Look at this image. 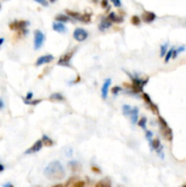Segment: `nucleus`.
<instances>
[{"label": "nucleus", "instance_id": "obj_3", "mask_svg": "<svg viewBox=\"0 0 186 187\" xmlns=\"http://www.w3.org/2000/svg\"><path fill=\"white\" fill-rule=\"evenodd\" d=\"M158 122L162 137L166 140L172 141L173 139V133H172V130L169 127L167 122L161 115H158Z\"/></svg>", "mask_w": 186, "mask_h": 187}, {"label": "nucleus", "instance_id": "obj_20", "mask_svg": "<svg viewBox=\"0 0 186 187\" xmlns=\"http://www.w3.org/2000/svg\"><path fill=\"white\" fill-rule=\"evenodd\" d=\"M68 166L72 172H78L80 169V164L77 161H71L68 162Z\"/></svg>", "mask_w": 186, "mask_h": 187}, {"label": "nucleus", "instance_id": "obj_18", "mask_svg": "<svg viewBox=\"0 0 186 187\" xmlns=\"http://www.w3.org/2000/svg\"><path fill=\"white\" fill-rule=\"evenodd\" d=\"M42 142H43V145H45L46 147H50V146H53V144H54V141L51 140L47 135L46 134H43L42 135Z\"/></svg>", "mask_w": 186, "mask_h": 187}, {"label": "nucleus", "instance_id": "obj_48", "mask_svg": "<svg viewBox=\"0 0 186 187\" xmlns=\"http://www.w3.org/2000/svg\"><path fill=\"white\" fill-rule=\"evenodd\" d=\"M4 41H5V39H4L3 37H1V38H0V46L4 43Z\"/></svg>", "mask_w": 186, "mask_h": 187}, {"label": "nucleus", "instance_id": "obj_41", "mask_svg": "<svg viewBox=\"0 0 186 187\" xmlns=\"http://www.w3.org/2000/svg\"><path fill=\"white\" fill-rule=\"evenodd\" d=\"M32 97H33V93L32 92H28L27 96H26V99H24V100H26V101H31Z\"/></svg>", "mask_w": 186, "mask_h": 187}, {"label": "nucleus", "instance_id": "obj_28", "mask_svg": "<svg viewBox=\"0 0 186 187\" xmlns=\"http://www.w3.org/2000/svg\"><path fill=\"white\" fill-rule=\"evenodd\" d=\"M173 49H174V47H172L170 50H168L167 51V53H166V55H165V58H164V62H165V63H168V62L170 61V59L172 58Z\"/></svg>", "mask_w": 186, "mask_h": 187}, {"label": "nucleus", "instance_id": "obj_2", "mask_svg": "<svg viewBox=\"0 0 186 187\" xmlns=\"http://www.w3.org/2000/svg\"><path fill=\"white\" fill-rule=\"evenodd\" d=\"M125 73L130 77V79L131 80V84H129L127 82L124 83V86H127L128 89H130V91L133 92V93H139V92H142L143 91V87L146 85V83L148 82V78H146L145 80L144 79H140L139 78L137 75L133 76V75L130 74L128 71L125 70Z\"/></svg>", "mask_w": 186, "mask_h": 187}, {"label": "nucleus", "instance_id": "obj_36", "mask_svg": "<svg viewBox=\"0 0 186 187\" xmlns=\"http://www.w3.org/2000/svg\"><path fill=\"white\" fill-rule=\"evenodd\" d=\"M145 136H146V138H147V140L150 141L151 140V138H152V136H153V133L151 132L150 131H145Z\"/></svg>", "mask_w": 186, "mask_h": 187}, {"label": "nucleus", "instance_id": "obj_22", "mask_svg": "<svg viewBox=\"0 0 186 187\" xmlns=\"http://www.w3.org/2000/svg\"><path fill=\"white\" fill-rule=\"evenodd\" d=\"M79 21L83 22V23H90V20H91V14L90 13H85L83 15L80 16V18L79 19Z\"/></svg>", "mask_w": 186, "mask_h": 187}, {"label": "nucleus", "instance_id": "obj_32", "mask_svg": "<svg viewBox=\"0 0 186 187\" xmlns=\"http://www.w3.org/2000/svg\"><path fill=\"white\" fill-rule=\"evenodd\" d=\"M41 102H42L41 100H35V101H26V100H24V103L28 104V105H37Z\"/></svg>", "mask_w": 186, "mask_h": 187}, {"label": "nucleus", "instance_id": "obj_17", "mask_svg": "<svg viewBox=\"0 0 186 187\" xmlns=\"http://www.w3.org/2000/svg\"><path fill=\"white\" fill-rule=\"evenodd\" d=\"M161 146V140L158 138H155V139H153V140H151L150 141V148L151 151H153V150H158L160 147Z\"/></svg>", "mask_w": 186, "mask_h": 187}, {"label": "nucleus", "instance_id": "obj_33", "mask_svg": "<svg viewBox=\"0 0 186 187\" xmlns=\"http://www.w3.org/2000/svg\"><path fill=\"white\" fill-rule=\"evenodd\" d=\"M122 91V89H121L120 86H115V87H113L112 89V93L114 94V95H118V93Z\"/></svg>", "mask_w": 186, "mask_h": 187}, {"label": "nucleus", "instance_id": "obj_9", "mask_svg": "<svg viewBox=\"0 0 186 187\" xmlns=\"http://www.w3.org/2000/svg\"><path fill=\"white\" fill-rule=\"evenodd\" d=\"M141 19H142L143 22L150 24L156 19V15H155V13L150 12V11H144L141 15Z\"/></svg>", "mask_w": 186, "mask_h": 187}, {"label": "nucleus", "instance_id": "obj_14", "mask_svg": "<svg viewBox=\"0 0 186 187\" xmlns=\"http://www.w3.org/2000/svg\"><path fill=\"white\" fill-rule=\"evenodd\" d=\"M52 28H53L54 31L58 32V33H64L67 31V28L62 23H59V22H54Z\"/></svg>", "mask_w": 186, "mask_h": 187}, {"label": "nucleus", "instance_id": "obj_46", "mask_svg": "<svg viewBox=\"0 0 186 187\" xmlns=\"http://www.w3.org/2000/svg\"><path fill=\"white\" fill-rule=\"evenodd\" d=\"M52 187H65L62 184H56V185H54V186Z\"/></svg>", "mask_w": 186, "mask_h": 187}, {"label": "nucleus", "instance_id": "obj_35", "mask_svg": "<svg viewBox=\"0 0 186 187\" xmlns=\"http://www.w3.org/2000/svg\"><path fill=\"white\" fill-rule=\"evenodd\" d=\"M72 187H85V182H83V181H78L75 184H73Z\"/></svg>", "mask_w": 186, "mask_h": 187}, {"label": "nucleus", "instance_id": "obj_5", "mask_svg": "<svg viewBox=\"0 0 186 187\" xmlns=\"http://www.w3.org/2000/svg\"><path fill=\"white\" fill-rule=\"evenodd\" d=\"M28 25H29V22L27 20H15L9 24V28L11 30L22 31V30L27 29Z\"/></svg>", "mask_w": 186, "mask_h": 187}, {"label": "nucleus", "instance_id": "obj_30", "mask_svg": "<svg viewBox=\"0 0 186 187\" xmlns=\"http://www.w3.org/2000/svg\"><path fill=\"white\" fill-rule=\"evenodd\" d=\"M130 21H131V24L134 25V26H139L140 24V19L138 16H132Z\"/></svg>", "mask_w": 186, "mask_h": 187}, {"label": "nucleus", "instance_id": "obj_52", "mask_svg": "<svg viewBox=\"0 0 186 187\" xmlns=\"http://www.w3.org/2000/svg\"><path fill=\"white\" fill-rule=\"evenodd\" d=\"M119 187H120V186H119Z\"/></svg>", "mask_w": 186, "mask_h": 187}, {"label": "nucleus", "instance_id": "obj_31", "mask_svg": "<svg viewBox=\"0 0 186 187\" xmlns=\"http://www.w3.org/2000/svg\"><path fill=\"white\" fill-rule=\"evenodd\" d=\"M149 106H150V111L153 112L154 114L160 115V113H159V108H158V106H157L156 104L152 103L151 105H149Z\"/></svg>", "mask_w": 186, "mask_h": 187}, {"label": "nucleus", "instance_id": "obj_38", "mask_svg": "<svg viewBox=\"0 0 186 187\" xmlns=\"http://www.w3.org/2000/svg\"><path fill=\"white\" fill-rule=\"evenodd\" d=\"M34 1H36L37 3L40 4V5L43 6V7H47V6H48V3H47L46 0H34Z\"/></svg>", "mask_w": 186, "mask_h": 187}, {"label": "nucleus", "instance_id": "obj_42", "mask_svg": "<svg viewBox=\"0 0 186 187\" xmlns=\"http://www.w3.org/2000/svg\"><path fill=\"white\" fill-rule=\"evenodd\" d=\"M66 155H67L68 157H71V155H72V149H71V148H68L67 152H66Z\"/></svg>", "mask_w": 186, "mask_h": 187}, {"label": "nucleus", "instance_id": "obj_24", "mask_svg": "<svg viewBox=\"0 0 186 187\" xmlns=\"http://www.w3.org/2000/svg\"><path fill=\"white\" fill-rule=\"evenodd\" d=\"M66 13L68 15V17H71V18L77 19V20H79V18H80V16H81V14H80V13H79V12L70 11V10H68V9L66 10Z\"/></svg>", "mask_w": 186, "mask_h": 187}, {"label": "nucleus", "instance_id": "obj_27", "mask_svg": "<svg viewBox=\"0 0 186 187\" xmlns=\"http://www.w3.org/2000/svg\"><path fill=\"white\" fill-rule=\"evenodd\" d=\"M167 48H168V43H165V44H163V45H161V50H160V56L161 58H163V57H165L166 55V53H167Z\"/></svg>", "mask_w": 186, "mask_h": 187}, {"label": "nucleus", "instance_id": "obj_4", "mask_svg": "<svg viewBox=\"0 0 186 187\" xmlns=\"http://www.w3.org/2000/svg\"><path fill=\"white\" fill-rule=\"evenodd\" d=\"M45 41V35L40 30H35L34 32V48L38 50L40 47L43 46V43Z\"/></svg>", "mask_w": 186, "mask_h": 187}, {"label": "nucleus", "instance_id": "obj_21", "mask_svg": "<svg viewBox=\"0 0 186 187\" xmlns=\"http://www.w3.org/2000/svg\"><path fill=\"white\" fill-rule=\"evenodd\" d=\"M95 187H112V184H111V182L109 179H104V180L98 182Z\"/></svg>", "mask_w": 186, "mask_h": 187}, {"label": "nucleus", "instance_id": "obj_39", "mask_svg": "<svg viewBox=\"0 0 186 187\" xmlns=\"http://www.w3.org/2000/svg\"><path fill=\"white\" fill-rule=\"evenodd\" d=\"M112 3H113V5H114V7H116V8H121V0H111Z\"/></svg>", "mask_w": 186, "mask_h": 187}, {"label": "nucleus", "instance_id": "obj_40", "mask_svg": "<svg viewBox=\"0 0 186 187\" xmlns=\"http://www.w3.org/2000/svg\"><path fill=\"white\" fill-rule=\"evenodd\" d=\"M101 8H108L109 7V0H101Z\"/></svg>", "mask_w": 186, "mask_h": 187}, {"label": "nucleus", "instance_id": "obj_49", "mask_svg": "<svg viewBox=\"0 0 186 187\" xmlns=\"http://www.w3.org/2000/svg\"><path fill=\"white\" fill-rule=\"evenodd\" d=\"M49 1H50L51 3H54V2H56L57 0H49Z\"/></svg>", "mask_w": 186, "mask_h": 187}, {"label": "nucleus", "instance_id": "obj_50", "mask_svg": "<svg viewBox=\"0 0 186 187\" xmlns=\"http://www.w3.org/2000/svg\"><path fill=\"white\" fill-rule=\"evenodd\" d=\"M182 187H186V184H183V185H182Z\"/></svg>", "mask_w": 186, "mask_h": 187}, {"label": "nucleus", "instance_id": "obj_29", "mask_svg": "<svg viewBox=\"0 0 186 187\" xmlns=\"http://www.w3.org/2000/svg\"><path fill=\"white\" fill-rule=\"evenodd\" d=\"M141 97H142V99L144 100V102L147 103L148 105H151V104L153 103L148 93H146V92H142V94H141Z\"/></svg>", "mask_w": 186, "mask_h": 187}, {"label": "nucleus", "instance_id": "obj_51", "mask_svg": "<svg viewBox=\"0 0 186 187\" xmlns=\"http://www.w3.org/2000/svg\"><path fill=\"white\" fill-rule=\"evenodd\" d=\"M0 8H1V4H0Z\"/></svg>", "mask_w": 186, "mask_h": 187}, {"label": "nucleus", "instance_id": "obj_1", "mask_svg": "<svg viewBox=\"0 0 186 187\" xmlns=\"http://www.w3.org/2000/svg\"><path fill=\"white\" fill-rule=\"evenodd\" d=\"M44 175L50 181H59L65 177V170L59 161H53L45 168Z\"/></svg>", "mask_w": 186, "mask_h": 187}, {"label": "nucleus", "instance_id": "obj_15", "mask_svg": "<svg viewBox=\"0 0 186 187\" xmlns=\"http://www.w3.org/2000/svg\"><path fill=\"white\" fill-rule=\"evenodd\" d=\"M138 115H139V109L137 107H134L131 110V112H130V115L132 124H136L138 122Z\"/></svg>", "mask_w": 186, "mask_h": 187}, {"label": "nucleus", "instance_id": "obj_12", "mask_svg": "<svg viewBox=\"0 0 186 187\" xmlns=\"http://www.w3.org/2000/svg\"><path fill=\"white\" fill-rule=\"evenodd\" d=\"M112 23L108 19V18H104V19H101L100 25H99V29L101 31H105L106 29H108L109 28L112 27Z\"/></svg>", "mask_w": 186, "mask_h": 187}, {"label": "nucleus", "instance_id": "obj_37", "mask_svg": "<svg viewBox=\"0 0 186 187\" xmlns=\"http://www.w3.org/2000/svg\"><path fill=\"white\" fill-rule=\"evenodd\" d=\"M91 171H92L93 173H97V174H99V173H101V170L99 168L98 166H95V165H92V166H91Z\"/></svg>", "mask_w": 186, "mask_h": 187}, {"label": "nucleus", "instance_id": "obj_13", "mask_svg": "<svg viewBox=\"0 0 186 187\" xmlns=\"http://www.w3.org/2000/svg\"><path fill=\"white\" fill-rule=\"evenodd\" d=\"M108 19L111 21V22H114V23H117V24H120V23H122L124 21V19L121 17V16H118L117 14H115L114 12H112L110 13V15L108 16Z\"/></svg>", "mask_w": 186, "mask_h": 187}, {"label": "nucleus", "instance_id": "obj_44", "mask_svg": "<svg viewBox=\"0 0 186 187\" xmlns=\"http://www.w3.org/2000/svg\"><path fill=\"white\" fill-rule=\"evenodd\" d=\"M3 187H14V185L12 184H10V183H8V184H3Z\"/></svg>", "mask_w": 186, "mask_h": 187}, {"label": "nucleus", "instance_id": "obj_45", "mask_svg": "<svg viewBox=\"0 0 186 187\" xmlns=\"http://www.w3.org/2000/svg\"><path fill=\"white\" fill-rule=\"evenodd\" d=\"M4 107V102H3V100L0 99V110Z\"/></svg>", "mask_w": 186, "mask_h": 187}, {"label": "nucleus", "instance_id": "obj_43", "mask_svg": "<svg viewBox=\"0 0 186 187\" xmlns=\"http://www.w3.org/2000/svg\"><path fill=\"white\" fill-rule=\"evenodd\" d=\"M79 81H80V76H78L77 79H76V80H75V81H72L71 83H72V84H76V83H78V82H79Z\"/></svg>", "mask_w": 186, "mask_h": 187}, {"label": "nucleus", "instance_id": "obj_7", "mask_svg": "<svg viewBox=\"0 0 186 187\" xmlns=\"http://www.w3.org/2000/svg\"><path fill=\"white\" fill-rule=\"evenodd\" d=\"M75 49H73L72 51H69L68 53H66L64 55L59 58L58 61H57V65L58 66H64V67H70L69 66V61L71 60L72 57L74 55L75 53Z\"/></svg>", "mask_w": 186, "mask_h": 187}, {"label": "nucleus", "instance_id": "obj_6", "mask_svg": "<svg viewBox=\"0 0 186 187\" xmlns=\"http://www.w3.org/2000/svg\"><path fill=\"white\" fill-rule=\"evenodd\" d=\"M89 37V33L81 28H77L73 32V37L75 40L79 41V42H82L85 41Z\"/></svg>", "mask_w": 186, "mask_h": 187}, {"label": "nucleus", "instance_id": "obj_16", "mask_svg": "<svg viewBox=\"0 0 186 187\" xmlns=\"http://www.w3.org/2000/svg\"><path fill=\"white\" fill-rule=\"evenodd\" d=\"M48 99H49L50 101H52V102H63V101H65L64 96L61 93H59V92L52 93L49 96Z\"/></svg>", "mask_w": 186, "mask_h": 187}, {"label": "nucleus", "instance_id": "obj_11", "mask_svg": "<svg viewBox=\"0 0 186 187\" xmlns=\"http://www.w3.org/2000/svg\"><path fill=\"white\" fill-rule=\"evenodd\" d=\"M111 84H112V80L111 79L105 80L102 87H101V97H102L103 100H106L107 99L108 92H109V88H110Z\"/></svg>", "mask_w": 186, "mask_h": 187}, {"label": "nucleus", "instance_id": "obj_34", "mask_svg": "<svg viewBox=\"0 0 186 187\" xmlns=\"http://www.w3.org/2000/svg\"><path fill=\"white\" fill-rule=\"evenodd\" d=\"M156 152H157V154H158L161 159H163L164 155H163V147H162V145L158 150H156Z\"/></svg>", "mask_w": 186, "mask_h": 187}, {"label": "nucleus", "instance_id": "obj_25", "mask_svg": "<svg viewBox=\"0 0 186 187\" xmlns=\"http://www.w3.org/2000/svg\"><path fill=\"white\" fill-rule=\"evenodd\" d=\"M131 107H130V105H127V104H125V105H123L122 106V113L126 116V117H128V116H130V112H131Z\"/></svg>", "mask_w": 186, "mask_h": 187}, {"label": "nucleus", "instance_id": "obj_8", "mask_svg": "<svg viewBox=\"0 0 186 187\" xmlns=\"http://www.w3.org/2000/svg\"><path fill=\"white\" fill-rule=\"evenodd\" d=\"M54 56L53 55H44V56H40L36 61V66L39 67L41 65H44V64H47V63H50L51 61L54 60Z\"/></svg>", "mask_w": 186, "mask_h": 187}, {"label": "nucleus", "instance_id": "obj_26", "mask_svg": "<svg viewBox=\"0 0 186 187\" xmlns=\"http://www.w3.org/2000/svg\"><path fill=\"white\" fill-rule=\"evenodd\" d=\"M185 50V47L184 46H181V47H179L177 49H173V53H172V58H176L177 56L181 53V52H183Z\"/></svg>", "mask_w": 186, "mask_h": 187}, {"label": "nucleus", "instance_id": "obj_47", "mask_svg": "<svg viewBox=\"0 0 186 187\" xmlns=\"http://www.w3.org/2000/svg\"><path fill=\"white\" fill-rule=\"evenodd\" d=\"M4 169H5L4 165H3V164H0V173H1V172H3V171H4Z\"/></svg>", "mask_w": 186, "mask_h": 187}, {"label": "nucleus", "instance_id": "obj_19", "mask_svg": "<svg viewBox=\"0 0 186 187\" xmlns=\"http://www.w3.org/2000/svg\"><path fill=\"white\" fill-rule=\"evenodd\" d=\"M56 21H58L59 23H67L68 21H70V18L68 16H66L63 14H58L57 16L55 17Z\"/></svg>", "mask_w": 186, "mask_h": 187}, {"label": "nucleus", "instance_id": "obj_23", "mask_svg": "<svg viewBox=\"0 0 186 187\" xmlns=\"http://www.w3.org/2000/svg\"><path fill=\"white\" fill-rule=\"evenodd\" d=\"M137 123H138V125H139L140 127L143 131H147V126H146V125H147V124H146V123H147V118H146V117H142L140 121H138Z\"/></svg>", "mask_w": 186, "mask_h": 187}, {"label": "nucleus", "instance_id": "obj_10", "mask_svg": "<svg viewBox=\"0 0 186 187\" xmlns=\"http://www.w3.org/2000/svg\"><path fill=\"white\" fill-rule=\"evenodd\" d=\"M42 146H43V142H42V140H37L29 149H28L26 151H25V153L26 154H30V153H35V152H37V151H39L40 150L42 149Z\"/></svg>", "mask_w": 186, "mask_h": 187}]
</instances>
